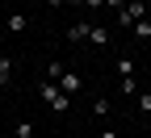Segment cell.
<instances>
[{"mask_svg":"<svg viewBox=\"0 0 151 138\" xmlns=\"http://www.w3.org/2000/svg\"><path fill=\"white\" fill-rule=\"evenodd\" d=\"M38 92H42V101H46L55 113H67V109H71V96L55 84V80H42V88H38Z\"/></svg>","mask_w":151,"mask_h":138,"instance_id":"cell-1","label":"cell"},{"mask_svg":"<svg viewBox=\"0 0 151 138\" xmlns=\"http://www.w3.org/2000/svg\"><path fill=\"white\" fill-rule=\"evenodd\" d=\"M143 17H151V13H147V0H130V4L118 13V21H122V29H130L134 21H143Z\"/></svg>","mask_w":151,"mask_h":138,"instance_id":"cell-2","label":"cell"},{"mask_svg":"<svg viewBox=\"0 0 151 138\" xmlns=\"http://www.w3.org/2000/svg\"><path fill=\"white\" fill-rule=\"evenodd\" d=\"M59 88H63L67 96H76V92H80V75H76V71H63V75H59Z\"/></svg>","mask_w":151,"mask_h":138,"instance_id":"cell-3","label":"cell"},{"mask_svg":"<svg viewBox=\"0 0 151 138\" xmlns=\"http://www.w3.org/2000/svg\"><path fill=\"white\" fill-rule=\"evenodd\" d=\"M25 25H29L25 13H9V34H25Z\"/></svg>","mask_w":151,"mask_h":138,"instance_id":"cell-4","label":"cell"},{"mask_svg":"<svg viewBox=\"0 0 151 138\" xmlns=\"http://www.w3.org/2000/svg\"><path fill=\"white\" fill-rule=\"evenodd\" d=\"M88 38H92V46H109V29H105V25H92Z\"/></svg>","mask_w":151,"mask_h":138,"instance_id":"cell-5","label":"cell"},{"mask_svg":"<svg viewBox=\"0 0 151 138\" xmlns=\"http://www.w3.org/2000/svg\"><path fill=\"white\" fill-rule=\"evenodd\" d=\"M134 71H139V63H134L130 54H122V59H118V75H134Z\"/></svg>","mask_w":151,"mask_h":138,"instance_id":"cell-6","label":"cell"},{"mask_svg":"<svg viewBox=\"0 0 151 138\" xmlns=\"http://www.w3.org/2000/svg\"><path fill=\"white\" fill-rule=\"evenodd\" d=\"M88 29H92V25H88V21H80V25H71V29H67V38H71V42H84Z\"/></svg>","mask_w":151,"mask_h":138,"instance_id":"cell-7","label":"cell"},{"mask_svg":"<svg viewBox=\"0 0 151 138\" xmlns=\"http://www.w3.org/2000/svg\"><path fill=\"white\" fill-rule=\"evenodd\" d=\"M130 34H134V38H151V17H143V21H134V25H130Z\"/></svg>","mask_w":151,"mask_h":138,"instance_id":"cell-8","label":"cell"},{"mask_svg":"<svg viewBox=\"0 0 151 138\" xmlns=\"http://www.w3.org/2000/svg\"><path fill=\"white\" fill-rule=\"evenodd\" d=\"M9 80H13V59L0 54V84H9Z\"/></svg>","mask_w":151,"mask_h":138,"instance_id":"cell-9","label":"cell"},{"mask_svg":"<svg viewBox=\"0 0 151 138\" xmlns=\"http://www.w3.org/2000/svg\"><path fill=\"white\" fill-rule=\"evenodd\" d=\"M122 96H139V84H134V75H122Z\"/></svg>","mask_w":151,"mask_h":138,"instance_id":"cell-10","label":"cell"},{"mask_svg":"<svg viewBox=\"0 0 151 138\" xmlns=\"http://www.w3.org/2000/svg\"><path fill=\"white\" fill-rule=\"evenodd\" d=\"M13 134H17V138H34V122H17Z\"/></svg>","mask_w":151,"mask_h":138,"instance_id":"cell-11","label":"cell"},{"mask_svg":"<svg viewBox=\"0 0 151 138\" xmlns=\"http://www.w3.org/2000/svg\"><path fill=\"white\" fill-rule=\"evenodd\" d=\"M134 109H139V113H151V92H139V96H134Z\"/></svg>","mask_w":151,"mask_h":138,"instance_id":"cell-12","label":"cell"},{"mask_svg":"<svg viewBox=\"0 0 151 138\" xmlns=\"http://www.w3.org/2000/svg\"><path fill=\"white\" fill-rule=\"evenodd\" d=\"M63 71H67L63 63H50V67H46V80H55V84H59V75H63Z\"/></svg>","mask_w":151,"mask_h":138,"instance_id":"cell-13","label":"cell"},{"mask_svg":"<svg viewBox=\"0 0 151 138\" xmlns=\"http://www.w3.org/2000/svg\"><path fill=\"white\" fill-rule=\"evenodd\" d=\"M105 9H118V13H122V9H126V0H105Z\"/></svg>","mask_w":151,"mask_h":138,"instance_id":"cell-14","label":"cell"},{"mask_svg":"<svg viewBox=\"0 0 151 138\" xmlns=\"http://www.w3.org/2000/svg\"><path fill=\"white\" fill-rule=\"evenodd\" d=\"M97 138H118V130H101V134H97Z\"/></svg>","mask_w":151,"mask_h":138,"instance_id":"cell-15","label":"cell"},{"mask_svg":"<svg viewBox=\"0 0 151 138\" xmlns=\"http://www.w3.org/2000/svg\"><path fill=\"white\" fill-rule=\"evenodd\" d=\"M0 88H4V84H0Z\"/></svg>","mask_w":151,"mask_h":138,"instance_id":"cell-16","label":"cell"}]
</instances>
